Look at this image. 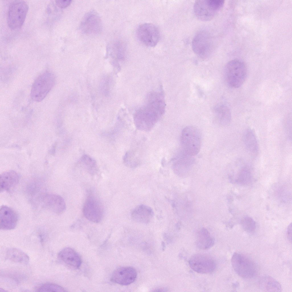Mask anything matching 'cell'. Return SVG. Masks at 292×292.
I'll list each match as a JSON object with an SVG mask.
<instances>
[{
    "instance_id": "4316f807",
    "label": "cell",
    "mask_w": 292,
    "mask_h": 292,
    "mask_svg": "<svg viewBox=\"0 0 292 292\" xmlns=\"http://www.w3.org/2000/svg\"><path fill=\"white\" fill-rule=\"evenodd\" d=\"M71 0H56V5L61 8H64L69 6L71 3Z\"/></svg>"
},
{
    "instance_id": "44dd1931",
    "label": "cell",
    "mask_w": 292,
    "mask_h": 292,
    "mask_svg": "<svg viewBox=\"0 0 292 292\" xmlns=\"http://www.w3.org/2000/svg\"><path fill=\"white\" fill-rule=\"evenodd\" d=\"M7 259L15 263L27 264L29 261V256L21 250L15 248L8 249L6 253Z\"/></svg>"
},
{
    "instance_id": "83f0119b",
    "label": "cell",
    "mask_w": 292,
    "mask_h": 292,
    "mask_svg": "<svg viewBox=\"0 0 292 292\" xmlns=\"http://www.w3.org/2000/svg\"><path fill=\"white\" fill-rule=\"evenodd\" d=\"M287 133L288 137L291 138V122L289 119L287 122L286 127Z\"/></svg>"
},
{
    "instance_id": "7a4b0ae2",
    "label": "cell",
    "mask_w": 292,
    "mask_h": 292,
    "mask_svg": "<svg viewBox=\"0 0 292 292\" xmlns=\"http://www.w3.org/2000/svg\"><path fill=\"white\" fill-rule=\"evenodd\" d=\"M181 142L182 152L191 156L197 154L201 144V135L199 130L192 126L184 127L182 131Z\"/></svg>"
},
{
    "instance_id": "ac0fdd59",
    "label": "cell",
    "mask_w": 292,
    "mask_h": 292,
    "mask_svg": "<svg viewBox=\"0 0 292 292\" xmlns=\"http://www.w3.org/2000/svg\"><path fill=\"white\" fill-rule=\"evenodd\" d=\"M19 180L18 174L13 170L3 172L0 176V192L11 191L17 185Z\"/></svg>"
},
{
    "instance_id": "9a60e30c",
    "label": "cell",
    "mask_w": 292,
    "mask_h": 292,
    "mask_svg": "<svg viewBox=\"0 0 292 292\" xmlns=\"http://www.w3.org/2000/svg\"><path fill=\"white\" fill-rule=\"evenodd\" d=\"M58 257L64 265L70 268L76 269L80 266L81 258L76 252L69 247L65 248L58 253Z\"/></svg>"
},
{
    "instance_id": "7c38bea8",
    "label": "cell",
    "mask_w": 292,
    "mask_h": 292,
    "mask_svg": "<svg viewBox=\"0 0 292 292\" xmlns=\"http://www.w3.org/2000/svg\"><path fill=\"white\" fill-rule=\"evenodd\" d=\"M137 277V271L133 267H121L114 270L112 275L111 280L119 285H127L133 282Z\"/></svg>"
},
{
    "instance_id": "6da1fadb",
    "label": "cell",
    "mask_w": 292,
    "mask_h": 292,
    "mask_svg": "<svg viewBox=\"0 0 292 292\" xmlns=\"http://www.w3.org/2000/svg\"><path fill=\"white\" fill-rule=\"evenodd\" d=\"M225 80L230 87L237 88L244 83L247 76V69L244 63L239 60L234 59L228 62L224 69Z\"/></svg>"
},
{
    "instance_id": "30bf717a",
    "label": "cell",
    "mask_w": 292,
    "mask_h": 292,
    "mask_svg": "<svg viewBox=\"0 0 292 292\" xmlns=\"http://www.w3.org/2000/svg\"><path fill=\"white\" fill-rule=\"evenodd\" d=\"M80 28L82 32L86 35H94L99 34L102 30L101 20L95 12L89 11L83 17Z\"/></svg>"
},
{
    "instance_id": "d6986e66",
    "label": "cell",
    "mask_w": 292,
    "mask_h": 292,
    "mask_svg": "<svg viewBox=\"0 0 292 292\" xmlns=\"http://www.w3.org/2000/svg\"><path fill=\"white\" fill-rule=\"evenodd\" d=\"M244 146L248 153L252 156L256 157L259 152V146L255 132L251 128L247 129L243 135Z\"/></svg>"
},
{
    "instance_id": "4fadbf2b",
    "label": "cell",
    "mask_w": 292,
    "mask_h": 292,
    "mask_svg": "<svg viewBox=\"0 0 292 292\" xmlns=\"http://www.w3.org/2000/svg\"><path fill=\"white\" fill-rule=\"evenodd\" d=\"M42 202L44 208L56 214H62L66 209L64 199L56 194L49 193L43 195Z\"/></svg>"
},
{
    "instance_id": "3957f363",
    "label": "cell",
    "mask_w": 292,
    "mask_h": 292,
    "mask_svg": "<svg viewBox=\"0 0 292 292\" xmlns=\"http://www.w3.org/2000/svg\"><path fill=\"white\" fill-rule=\"evenodd\" d=\"M55 81L54 74L49 71L40 74L33 83L31 92V99L40 102L46 96L53 86Z\"/></svg>"
},
{
    "instance_id": "ba28073f",
    "label": "cell",
    "mask_w": 292,
    "mask_h": 292,
    "mask_svg": "<svg viewBox=\"0 0 292 292\" xmlns=\"http://www.w3.org/2000/svg\"><path fill=\"white\" fill-rule=\"evenodd\" d=\"M136 34L139 41L149 47L155 46L160 39L159 29L155 25L150 23L140 25L137 29Z\"/></svg>"
},
{
    "instance_id": "e0dca14e",
    "label": "cell",
    "mask_w": 292,
    "mask_h": 292,
    "mask_svg": "<svg viewBox=\"0 0 292 292\" xmlns=\"http://www.w3.org/2000/svg\"><path fill=\"white\" fill-rule=\"evenodd\" d=\"M153 216L152 209L149 206L144 204L137 206L132 210L131 213V216L133 221L143 224L150 222Z\"/></svg>"
},
{
    "instance_id": "ffe728a7",
    "label": "cell",
    "mask_w": 292,
    "mask_h": 292,
    "mask_svg": "<svg viewBox=\"0 0 292 292\" xmlns=\"http://www.w3.org/2000/svg\"><path fill=\"white\" fill-rule=\"evenodd\" d=\"M260 289L265 292H281V287L280 284L271 276L264 275L260 277L258 281Z\"/></svg>"
},
{
    "instance_id": "f546056e",
    "label": "cell",
    "mask_w": 292,
    "mask_h": 292,
    "mask_svg": "<svg viewBox=\"0 0 292 292\" xmlns=\"http://www.w3.org/2000/svg\"><path fill=\"white\" fill-rule=\"evenodd\" d=\"M239 284L238 282H236L233 284V286L234 287H237L239 286Z\"/></svg>"
},
{
    "instance_id": "2e32d148",
    "label": "cell",
    "mask_w": 292,
    "mask_h": 292,
    "mask_svg": "<svg viewBox=\"0 0 292 292\" xmlns=\"http://www.w3.org/2000/svg\"><path fill=\"white\" fill-rule=\"evenodd\" d=\"M193 156L181 152L174 159L173 164L174 171L178 175H182L189 172L195 163Z\"/></svg>"
},
{
    "instance_id": "603a6c76",
    "label": "cell",
    "mask_w": 292,
    "mask_h": 292,
    "mask_svg": "<svg viewBox=\"0 0 292 292\" xmlns=\"http://www.w3.org/2000/svg\"><path fill=\"white\" fill-rule=\"evenodd\" d=\"M214 243V240L207 230L203 228L200 231L196 241V245L198 248L207 249L212 246Z\"/></svg>"
},
{
    "instance_id": "cb8c5ba5",
    "label": "cell",
    "mask_w": 292,
    "mask_h": 292,
    "mask_svg": "<svg viewBox=\"0 0 292 292\" xmlns=\"http://www.w3.org/2000/svg\"><path fill=\"white\" fill-rule=\"evenodd\" d=\"M36 291L38 292H65L66 291L63 287L56 284L46 283L38 287Z\"/></svg>"
},
{
    "instance_id": "7402d4cb",
    "label": "cell",
    "mask_w": 292,
    "mask_h": 292,
    "mask_svg": "<svg viewBox=\"0 0 292 292\" xmlns=\"http://www.w3.org/2000/svg\"><path fill=\"white\" fill-rule=\"evenodd\" d=\"M215 115L219 123L222 125H226L230 123L231 113L229 108L224 104L219 105L214 110Z\"/></svg>"
},
{
    "instance_id": "5bb4252c",
    "label": "cell",
    "mask_w": 292,
    "mask_h": 292,
    "mask_svg": "<svg viewBox=\"0 0 292 292\" xmlns=\"http://www.w3.org/2000/svg\"><path fill=\"white\" fill-rule=\"evenodd\" d=\"M18 220V216L13 209L2 205L0 210V228L3 230H10L15 228Z\"/></svg>"
},
{
    "instance_id": "8992f818",
    "label": "cell",
    "mask_w": 292,
    "mask_h": 292,
    "mask_svg": "<svg viewBox=\"0 0 292 292\" xmlns=\"http://www.w3.org/2000/svg\"><path fill=\"white\" fill-rule=\"evenodd\" d=\"M28 9L27 4L23 1H15L10 4L8 10L7 21L10 29L16 30L22 26Z\"/></svg>"
},
{
    "instance_id": "52a82bcc",
    "label": "cell",
    "mask_w": 292,
    "mask_h": 292,
    "mask_svg": "<svg viewBox=\"0 0 292 292\" xmlns=\"http://www.w3.org/2000/svg\"><path fill=\"white\" fill-rule=\"evenodd\" d=\"M210 35L205 31L198 33L192 41V50L199 57L205 59L208 57L213 51L214 44Z\"/></svg>"
},
{
    "instance_id": "8fae6325",
    "label": "cell",
    "mask_w": 292,
    "mask_h": 292,
    "mask_svg": "<svg viewBox=\"0 0 292 292\" xmlns=\"http://www.w3.org/2000/svg\"><path fill=\"white\" fill-rule=\"evenodd\" d=\"M192 269L196 272L206 274L213 272L216 267V264L210 257L204 254H198L193 256L189 261Z\"/></svg>"
},
{
    "instance_id": "277c9868",
    "label": "cell",
    "mask_w": 292,
    "mask_h": 292,
    "mask_svg": "<svg viewBox=\"0 0 292 292\" xmlns=\"http://www.w3.org/2000/svg\"><path fill=\"white\" fill-rule=\"evenodd\" d=\"M224 3V1L220 0L196 1L194 7V13L200 20L210 21L222 9Z\"/></svg>"
},
{
    "instance_id": "d4e9b609",
    "label": "cell",
    "mask_w": 292,
    "mask_h": 292,
    "mask_svg": "<svg viewBox=\"0 0 292 292\" xmlns=\"http://www.w3.org/2000/svg\"><path fill=\"white\" fill-rule=\"evenodd\" d=\"M241 223L243 229L248 232H252L256 229V222L250 217H246L244 218L241 220Z\"/></svg>"
},
{
    "instance_id": "484cf974",
    "label": "cell",
    "mask_w": 292,
    "mask_h": 292,
    "mask_svg": "<svg viewBox=\"0 0 292 292\" xmlns=\"http://www.w3.org/2000/svg\"><path fill=\"white\" fill-rule=\"evenodd\" d=\"M81 161L83 165L90 171H93L96 170V162L87 155H84L81 158Z\"/></svg>"
},
{
    "instance_id": "5b68a950",
    "label": "cell",
    "mask_w": 292,
    "mask_h": 292,
    "mask_svg": "<svg viewBox=\"0 0 292 292\" xmlns=\"http://www.w3.org/2000/svg\"><path fill=\"white\" fill-rule=\"evenodd\" d=\"M231 261L234 271L242 277L251 278L257 273V268L256 263L244 254L234 253L232 256Z\"/></svg>"
},
{
    "instance_id": "9c48e42d",
    "label": "cell",
    "mask_w": 292,
    "mask_h": 292,
    "mask_svg": "<svg viewBox=\"0 0 292 292\" xmlns=\"http://www.w3.org/2000/svg\"><path fill=\"white\" fill-rule=\"evenodd\" d=\"M83 211L85 217L94 223L101 221L104 215V208L101 203L93 196L87 197L84 204Z\"/></svg>"
},
{
    "instance_id": "f1b7e54d",
    "label": "cell",
    "mask_w": 292,
    "mask_h": 292,
    "mask_svg": "<svg viewBox=\"0 0 292 292\" xmlns=\"http://www.w3.org/2000/svg\"><path fill=\"white\" fill-rule=\"evenodd\" d=\"M286 236L288 241L291 243L292 238V224L291 223L288 226L286 232Z\"/></svg>"
}]
</instances>
